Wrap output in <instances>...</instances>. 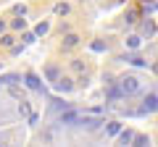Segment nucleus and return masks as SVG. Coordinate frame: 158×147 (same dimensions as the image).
Masks as SVG:
<instances>
[{
	"instance_id": "obj_1",
	"label": "nucleus",
	"mask_w": 158,
	"mask_h": 147,
	"mask_svg": "<svg viewBox=\"0 0 158 147\" xmlns=\"http://www.w3.org/2000/svg\"><path fill=\"white\" fill-rule=\"evenodd\" d=\"M137 87H140V81H137L135 76H127V79H121V84H118V92H121V95H132Z\"/></svg>"
},
{
	"instance_id": "obj_2",
	"label": "nucleus",
	"mask_w": 158,
	"mask_h": 147,
	"mask_svg": "<svg viewBox=\"0 0 158 147\" xmlns=\"http://www.w3.org/2000/svg\"><path fill=\"white\" fill-rule=\"evenodd\" d=\"M142 110H158V97H156V95H148V97H145V105H142Z\"/></svg>"
},
{
	"instance_id": "obj_3",
	"label": "nucleus",
	"mask_w": 158,
	"mask_h": 147,
	"mask_svg": "<svg viewBox=\"0 0 158 147\" xmlns=\"http://www.w3.org/2000/svg\"><path fill=\"white\" fill-rule=\"evenodd\" d=\"M27 84L32 87V89H42V87H40V81H37V76H34V74H27Z\"/></svg>"
},
{
	"instance_id": "obj_4",
	"label": "nucleus",
	"mask_w": 158,
	"mask_h": 147,
	"mask_svg": "<svg viewBox=\"0 0 158 147\" xmlns=\"http://www.w3.org/2000/svg\"><path fill=\"white\" fill-rule=\"evenodd\" d=\"M58 89H71V81L69 79H58Z\"/></svg>"
},
{
	"instance_id": "obj_5",
	"label": "nucleus",
	"mask_w": 158,
	"mask_h": 147,
	"mask_svg": "<svg viewBox=\"0 0 158 147\" xmlns=\"http://www.w3.org/2000/svg\"><path fill=\"white\" fill-rule=\"evenodd\" d=\"M132 139H135L132 131H121V142H124V145H127V142H132Z\"/></svg>"
},
{
	"instance_id": "obj_6",
	"label": "nucleus",
	"mask_w": 158,
	"mask_h": 147,
	"mask_svg": "<svg viewBox=\"0 0 158 147\" xmlns=\"http://www.w3.org/2000/svg\"><path fill=\"white\" fill-rule=\"evenodd\" d=\"M74 45H77V37H74V34H69V37H66V47H74Z\"/></svg>"
},
{
	"instance_id": "obj_7",
	"label": "nucleus",
	"mask_w": 158,
	"mask_h": 147,
	"mask_svg": "<svg viewBox=\"0 0 158 147\" xmlns=\"http://www.w3.org/2000/svg\"><path fill=\"white\" fill-rule=\"evenodd\" d=\"M127 45H129V47H137V45H140V37H129V40H127Z\"/></svg>"
},
{
	"instance_id": "obj_8",
	"label": "nucleus",
	"mask_w": 158,
	"mask_h": 147,
	"mask_svg": "<svg viewBox=\"0 0 158 147\" xmlns=\"http://www.w3.org/2000/svg\"><path fill=\"white\" fill-rule=\"evenodd\" d=\"M0 42H3V45H6V47H11V45H13V37H3V40H0Z\"/></svg>"
},
{
	"instance_id": "obj_9",
	"label": "nucleus",
	"mask_w": 158,
	"mask_h": 147,
	"mask_svg": "<svg viewBox=\"0 0 158 147\" xmlns=\"http://www.w3.org/2000/svg\"><path fill=\"white\" fill-rule=\"evenodd\" d=\"M108 134H118V124H111V126H108Z\"/></svg>"
},
{
	"instance_id": "obj_10",
	"label": "nucleus",
	"mask_w": 158,
	"mask_h": 147,
	"mask_svg": "<svg viewBox=\"0 0 158 147\" xmlns=\"http://www.w3.org/2000/svg\"><path fill=\"white\" fill-rule=\"evenodd\" d=\"M3 29H6V24H3V21H0V32H3Z\"/></svg>"
}]
</instances>
